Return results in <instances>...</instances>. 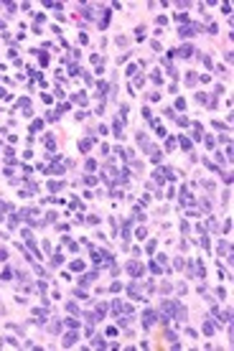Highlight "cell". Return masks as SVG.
<instances>
[{"mask_svg":"<svg viewBox=\"0 0 234 351\" xmlns=\"http://www.w3.org/2000/svg\"><path fill=\"white\" fill-rule=\"evenodd\" d=\"M204 333H214V323H211V321L204 323Z\"/></svg>","mask_w":234,"mask_h":351,"instance_id":"obj_9","label":"cell"},{"mask_svg":"<svg viewBox=\"0 0 234 351\" xmlns=\"http://www.w3.org/2000/svg\"><path fill=\"white\" fill-rule=\"evenodd\" d=\"M41 127H44V122H41V120H36V122H33V125H31V130H33V132H36V130H41Z\"/></svg>","mask_w":234,"mask_h":351,"instance_id":"obj_13","label":"cell"},{"mask_svg":"<svg viewBox=\"0 0 234 351\" xmlns=\"http://www.w3.org/2000/svg\"><path fill=\"white\" fill-rule=\"evenodd\" d=\"M48 188H51V191H59V188H61V183H59V181H51V186H48Z\"/></svg>","mask_w":234,"mask_h":351,"instance_id":"obj_15","label":"cell"},{"mask_svg":"<svg viewBox=\"0 0 234 351\" xmlns=\"http://www.w3.org/2000/svg\"><path fill=\"white\" fill-rule=\"evenodd\" d=\"M150 323H155V313H153V311H145V316H143V326H150Z\"/></svg>","mask_w":234,"mask_h":351,"instance_id":"obj_3","label":"cell"},{"mask_svg":"<svg viewBox=\"0 0 234 351\" xmlns=\"http://www.w3.org/2000/svg\"><path fill=\"white\" fill-rule=\"evenodd\" d=\"M176 20H178V23H188V16L186 13H176Z\"/></svg>","mask_w":234,"mask_h":351,"instance_id":"obj_8","label":"cell"},{"mask_svg":"<svg viewBox=\"0 0 234 351\" xmlns=\"http://www.w3.org/2000/svg\"><path fill=\"white\" fill-rule=\"evenodd\" d=\"M0 260H8V252H5V249H0Z\"/></svg>","mask_w":234,"mask_h":351,"instance_id":"obj_16","label":"cell"},{"mask_svg":"<svg viewBox=\"0 0 234 351\" xmlns=\"http://www.w3.org/2000/svg\"><path fill=\"white\" fill-rule=\"evenodd\" d=\"M92 142H94V140L89 138V140H84V142H79V148H82V150H89V148H92Z\"/></svg>","mask_w":234,"mask_h":351,"instance_id":"obj_10","label":"cell"},{"mask_svg":"<svg viewBox=\"0 0 234 351\" xmlns=\"http://www.w3.org/2000/svg\"><path fill=\"white\" fill-rule=\"evenodd\" d=\"M66 326H69V328H79V321H74V318H69V321H66Z\"/></svg>","mask_w":234,"mask_h":351,"instance_id":"obj_12","label":"cell"},{"mask_svg":"<svg viewBox=\"0 0 234 351\" xmlns=\"http://www.w3.org/2000/svg\"><path fill=\"white\" fill-rule=\"evenodd\" d=\"M173 54H178V56H183V59H188V56L194 54V48H191V46H181V51H173Z\"/></svg>","mask_w":234,"mask_h":351,"instance_id":"obj_4","label":"cell"},{"mask_svg":"<svg viewBox=\"0 0 234 351\" xmlns=\"http://www.w3.org/2000/svg\"><path fill=\"white\" fill-rule=\"evenodd\" d=\"M44 142H46V148H48V150H54V148H56V140L51 138V135H46V138H44Z\"/></svg>","mask_w":234,"mask_h":351,"instance_id":"obj_7","label":"cell"},{"mask_svg":"<svg viewBox=\"0 0 234 351\" xmlns=\"http://www.w3.org/2000/svg\"><path fill=\"white\" fill-rule=\"evenodd\" d=\"M76 341V333L72 331V333H66V336H64V346H72V343Z\"/></svg>","mask_w":234,"mask_h":351,"instance_id":"obj_5","label":"cell"},{"mask_svg":"<svg viewBox=\"0 0 234 351\" xmlns=\"http://www.w3.org/2000/svg\"><path fill=\"white\" fill-rule=\"evenodd\" d=\"M155 178L163 181V178H176V176L171 173V168H158V170H155Z\"/></svg>","mask_w":234,"mask_h":351,"instance_id":"obj_2","label":"cell"},{"mask_svg":"<svg viewBox=\"0 0 234 351\" xmlns=\"http://www.w3.org/2000/svg\"><path fill=\"white\" fill-rule=\"evenodd\" d=\"M69 74L76 76V74H79V66H76V64H72V66H69Z\"/></svg>","mask_w":234,"mask_h":351,"instance_id":"obj_11","label":"cell"},{"mask_svg":"<svg viewBox=\"0 0 234 351\" xmlns=\"http://www.w3.org/2000/svg\"><path fill=\"white\" fill-rule=\"evenodd\" d=\"M84 321H87V326H94V323H97L99 318L94 316V313H87V316H84Z\"/></svg>","mask_w":234,"mask_h":351,"instance_id":"obj_6","label":"cell"},{"mask_svg":"<svg viewBox=\"0 0 234 351\" xmlns=\"http://www.w3.org/2000/svg\"><path fill=\"white\" fill-rule=\"evenodd\" d=\"M18 216H20V219H26L28 224H41V219H38V211H36V209H23Z\"/></svg>","mask_w":234,"mask_h":351,"instance_id":"obj_1","label":"cell"},{"mask_svg":"<svg viewBox=\"0 0 234 351\" xmlns=\"http://www.w3.org/2000/svg\"><path fill=\"white\" fill-rule=\"evenodd\" d=\"M181 148L188 150V148H191V140H188V138H181Z\"/></svg>","mask_w":234,"mask_h":351,"instance_id":"obj_14","label":"cell"}]
</instances>
